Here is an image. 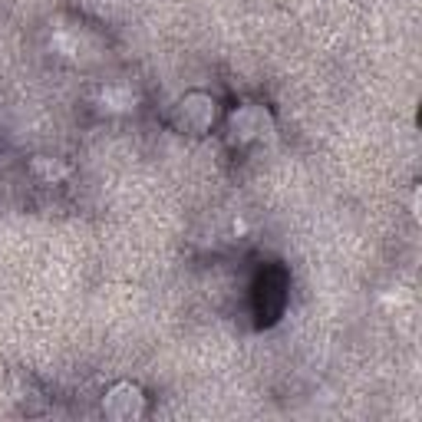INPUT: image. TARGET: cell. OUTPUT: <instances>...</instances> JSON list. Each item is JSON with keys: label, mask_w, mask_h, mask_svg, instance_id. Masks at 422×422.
<instances>
[{"label": "cell", "mask_w": 422, "mask_h": 422, "mask_svg": "<svg viewBox=\"0 0 422 422\" xmlns=\"http://www.w3.org/2000/svg\"><path fill=\"white\" fill-rule=\"evenodd\" d=\"M102 102H113L109 109H129L132 102H135V96L126 93V89H106V93H102Z\"/></svg>", "instance_id": "1"}]
</instances>
